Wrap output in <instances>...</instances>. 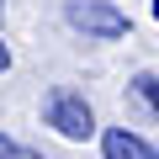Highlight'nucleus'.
Wrapping results in <instances>:
<instances>
[{
	"label": "nucleus",
	"mask_w": 159,
	"mask_h": 159,
	"mask_svg": "<svg viewBox=\"0 0 159 159\" xmlns=\"http://www.w3.org/2000/svg\"><path fill=\"white\" fill-rule=\"evenodd\" d=\"M64 21L74 32H85L90 43H117V37L133 32L127 11H117L111 0H69V6H64Z\"/></svg>",
	"instance_id": "obj_1"
},
{
	"label": "nucleus",
	"mask_w": 159,
	"mask_h": 159,
	"mask_svg": "<svg viewBox=\"0 0 159 159\" xmlns=\"http://www.w3.org/2000/svg\"><path fill=\"white\" fill-rule=\"evenodd\" d=\"M43 117H48V127H53L58 138H69V143L96 138V111H90V101L80 96V90H69V85H58V90L43 101Z\"/></svg>",
	"instance_id": "obj_2"
},
{
	"label": "nucleus",
	"mask_w": 159,
	"mask_h": 159,
	"mask_svg": "<svg viewBox=\"0 0 159 159\" xmlns=\"http://www.w3.org/2000/svg\"><path fill=\"white\" fill-rule=\"evenodd\" d=\"M101 154H106V159H159V148H154L148 138L127 133V127H106V133H101Z\"/></svg>",
	"instance_id": "obj_3"
},
{
	"label": "nucleus",
	"mask_w": 159,
	"mask_h": 159,
	"mask_svg": "<svg viewBox=\"0 0 159 159\" xmlns=\"http://www.w3.org/2000/svg\"><path fill=\"white\" fill-rule=\"evenodd\" d=\"M127 90H133L148 111H159V74H148V69H143V74H133V80H127Z\"/></svg>",
	"instance_id": "obj_4"
},
{
	"label": "nucleus",
	"mask_w": 159,
	"mask_h": 159,
	"mask_svg": "<svg viewBox=\"0 0 159 159\" xmlns=\"http://www.w3.org/2000/svg\"><path fill=\"white\" fill-rule=\"evenodd\" d=\"M11 159H43L37 148H11Z\"/></svg>",
	"instance_id": "obj_5"
},
{
	"label": "nucleus",
	"mask_w": 159,
	"mask_h": 159,
	"mask_svg": "<svg viewBox=\"0 0 159 159\" xmlns=\"http://www.w3.org/2000/svg\"><path fill=\"white\" fill-rule=\"evenodd\" d=\"M6 69H11V48L0 43V74H6Z\"/></svg>",
	"instance_id": "obj_6"
},
{
	"label": "nucleus",
	"mask_w": 159,
	"mask_h": 159,
	"mask_svg": "<svg viewBox=\"0 0 159 159\" xmlns=\"http://www.w3.org/2000/svg\"><path fill=\"white\" fill-rule=\"evenodd\" d=\"M11 148H16V143H11L6 133H0V159H11Z\"/></svg>",
	"instance_id": "obj_7"
},
{
	"label": "nucleus",
	"mask_w": 159,
	"mask_h": 159,
	"mask_svg": "<svg viewBox=\"0 0 159 159\" xmlns=\"http://www.w3.org/2000/svg\"><path fill=\"white\" fill-rule=\"evenodd\" d=\"M154 21H159V0H154Z\"/></svg>",
	"instance_id": "obj_8"
},
{
	"label": "nucleus",
	"mask_w": 159,
	"mask_h": 159,
	"mask_svg": "<svg viewBox=\"0 0 159 159\" xmlns=\"http://www.w3.org/2000/svg\"><path fill=\"white\" fill-rule=\"evenodd\" d=\"M0 11H6V0H0Z\"/></svg>",
	"instance_id": "obj_9"
}]
</instances>
